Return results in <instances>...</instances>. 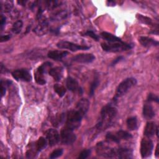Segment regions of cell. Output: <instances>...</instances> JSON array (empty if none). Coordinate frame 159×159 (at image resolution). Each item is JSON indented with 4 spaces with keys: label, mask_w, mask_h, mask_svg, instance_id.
<instances>
[{
    "label": "cell",
    "mask_w": 159,
    "mask_h": 159,
    "mask_svg": "<svg viewBox=\"0 0 159 159\" xmlns=\"http://www.w3.org/2000/svg\"><path fill=\"white\" fill-rule=\"evenodd\" d=\"M115 103L116 102L114 101L113 103L107 104L101 109L99 119L95 126L96 129L104 130L112 124L117 112Z\"/></svg>",
    "instance_id": "6da1fadb"
},
{
    "label": "cell",
    "mask_w": 159,
    "mask_h": 159,
    "mask_svg": "<svg viewBox=\"0 0 159 159\" xmlns=\"http://www.w3.org/2000/svg\"><path fill=\"white\" fill-rule=\"evenodd\" d=\"M102 50L107 52H119L130 50L134 45L132 43H125L123 41L116 42H105L101 43Z\"/></svg>",
    "instance_id": "7a4b0ae2"
},
{
    "label": "cell",
    "mask_w": 159,
    "mask_h": 159,
    "mask_svg": "<svg viewBox=\"0 0 159 159\" xmlns=\"http://www.w3.org/2000/svg\"><path fill=\"white\" fill-rule=\"evenodd\" d=\"M83 116L77 109L68 111L66 117V127L73 130L78 129L81 125Z\"/></svg>",
    "instance_id": "3957f363"
},
{
    "label": "cell",
    "mask_w": 159,
    "mask_h": 159,
    "mask_svg": "<svg viewBox=\"0 0 159 159\" xmlns=\"http://www.w3.org/2000/svg\"><path fill=\"white\" fill-rule=\"evenodd\" d=\"M137 84V80L135 78L130 77L124 80L121 83H119L118 86L116 88L115 96L113 99V101L117 102V99L118 98L122 96L125 93L128 92V91L134 86Z\"/></svg>",
    "instance_id": "277c9868"
},
{
    "label": "cell",
    "mask_w": 159,
    "mask_h": 159,
    "mask_svg": "<svg viewBox=\"0 0 159 159\" xmlns=\"http://www.w3.org/2000/svg\"><path fill=\"white\" fill-rule=\"evenodd\" d=\"M52 63L49 61H46L37 68L36 71L34 73L35 80L37 84L40 85H43L46 83V80L44 77V73H46L48 70H50V67L52 66Z\"/></svg>",
    "instance_id": "5b68a950"
},
{
    "label": "cell",
    "mask_w": 159,
    "mask_h": 159,
    "mask_svg": "<svg viewBox=\"0 0 159 159\" xmlns=\"http://www.w3.org/2000/svg\"><path fill=\"white\" fill-rule=\"evenodd\" d=\"M96 152L98 155L105 158L117 157L116 149L106 146L102 142H99L97 144Z\"/></svg>",
    "instance_id": "8992f818"
},
{
    "label": "cell",
    "mask_w": 159,
    "mask_h": 159,
    "mask_svg": "<svg viewBox=\"0 0 159 159\" xmlns=\"http://www.w3.org/2000/svg\"><path fill=\"white\" fill-rule=\"evenodd\" d=\"M57 47L60 49H68L72 52H76L78 50H86L90 48V47L87 45H78L66 40H61L58 42L57 43Z\"/></svg>",
    "instance_id": "52a82bcc"
},
{
    "label": "cell",
    "mask_w": 159,
    "mask_h": 159,
    "mask_svg": "<svg viewBox=\"0 0 159 159\" xmlns=\"http://www.w3.org/2000/svg\"><path fill=\"white\" fill-rule=\"evenodd\" d=\"M153 149V144L152 141L147 138H143L142 139L140 142V154L143 158H147L150 157Z\"/></svg>",
    "instance_id": "ba28073f"
},
{
    "label": "cell",
    "mask_w": 159,
    "mask_h": 159,
    "mask_svg": "<svg viewBox=\"0 0 159 159\" xmlns=\"http://www.w3.org/2000/svg\"><path fill=\"white\" fill-rule=\"evenodd\" d=\"M60 139L63 144L70 145L74 143L76 139V136L73 130L65 127L60 132Z\"/></svg>",
    "instance_id": "9c48e42d"
},
{
    "label": "cell",
    "mask_w": 159,
    "mask_h": 159,
    "mask_svg": "<svg viewBox=\"0 0 159 159\" xmlns=\"http://www.w3.org/2000/svg\"><path fill=\"white\" fill-rule=\"evenodd\" d=\"M12 77L17 81L29 82L32 80V76L29 71L27 69H17L12 72Z\"/></svg>",
    "instance_id": "30bf717a"
},
{
    "label": "cell",
    "mask_w": 159,
    "mask_h": 159,
    "mask_svg": "<svg viewBox=\"0 0 159 159\" xmlns=\"http://www.w3.org/2000/svg\"><path fill=\"white\" fill-rule=\"evenodd\" d=\"M66 86L68 90L73 93H78L81 95L83 93V88L80 86L79 83L75 78L68 76L66 80Z\"/></svg>",
    "instance_id": "8fae6325"
},
{
    "label": "cell",
    "mask_w": 159,
    "mask_h": 159,
    "mask_svg": "<svg viewBox=\"0 0 159 159\" xmlns=\"http://www.w3.org/2000/svg\"><path fill=\"white\" fill-rule=\"evenodd\" d=\"M45 136L48 140V143L50 146L56 145L60 139V135L55 129H48L45 132Z\"/></svg>",
    "instance_id": "7c38bea8"
},
{
    "label": "cell",
    "mask_w": 159,
    "mask_h": 159,
    "mask_svg": "<svg viewBox=\"0 0 159 159\" xmlns=\"http://www.w3.org/2000/svg\"><path fill=\"white\" fill-rule=\"evenodd\" d=\"M71 60L80 63H89L95 60V57L92 53H80L74 56Z\"/></svg>",
    "instance_id": "4fadbf2b"
},
{
    "label": "cell",
    "mask_w": 159,
    "mask_h": 159,
    "mask_svg": "<svg viewBox=\"0 0 159 159\" xmlns=\"http://www.w3.org/2000/svg\"><path fill=\"white\" fill-rule=\"evenodd\" d=\"M68 54L69 52L66 50H50L48 52L47 57L55 61H60Z\"/></svg>",
    "instance_id": "5bb4252c"
},
{
    "label": "cell",
    "mask_w": 159,
    "mask_h": 159,
    "mask_svg": "<svg viewBox=\"0 0 159 159\" xmlns=\"http://www.w3.org/2000/svg\"><path fill=\"white\" fill-rule=\"evenodd\" d=\"M143 116L147 120L152 119L155 116V112L153 107L149 103H145L143 106L142 110Z\"/></svg>",
    "instance_id": "9a60e30c"
},
{
    "label": "cell",
    "mask_w": 159,
    "mask_h": 159,
    "mask_svg": "<svg viewBox=\"0 0 159 159\" xmlns=\"http://www.w3.org/2000/svg\"><path fill=\"white\" fill-rule=\"evenodd\" d=\"M40 20L39 24L37 25V27L34 29V32L39 35H42L44 34H46L48 30V23L46 19H42V18L39 19Z\"/></svg>",
    "instance_id": "2e32d148"
},
{
    "label": "cell",
    "mask_w": 159,
    "mask_h": 159,
    "mask_svg": "<svg viewBox=\"0 0 159 159\" xmlns=\"http://www.w3.org/2000/svg\"><path fill=\"white\" fill-rule=\"evenodd\" d=\"M89 107V101L87 99L83 98L78 102L76 104V109L80 111L84 116V115L88 112Z\"/></svg>",
    "instance_id": "e0dca14e"
},
{
    "label": "cell",
    "mask_w": 159,
    "mask_h": 159,
    "mask_svg": "<svg viewBox=\"0 0 159 159\" xmlns=\"http://www.w3.org/2000/svg\"><path fill=\"white\" fill-rule=\"evenodd\" d=\"M116 155L119 158H131L133 157L132 150L129 148L120 147L116 149Z\"/></svg>",
    "instance_id": "ac0fdd59"
},
{
    "label": "cell",
    "mask_w": 159,
    "mask_h": 159,
    "mask_svg": "<svg viewBox=\"0 0 159 159\" xmlns=\"http://www.w3.org/2000/svg\"><path fill=\"white\" fill-rule=\"evenodd\" d=\"M139 41L140 44L145 47H151L158 45V42L157 40L148 37L141 36L139 37Z\"/></svg>",
    "instance_id": "d6986e66"
},
{
    "label": "cell",
    "mask_w": 159,
    "mask_h": 159,
    "mask_svg": "<svg viewBox=\"0 0 159 159\" xmlns=\"http://www.w3.org/2000/svg\"><path fill=\"white\" fill-rule=\"evenodd\" d=\"M63 72V68L61 66H57L53 68H50L48 71L49 75L56 81H60L62 78Z\"/></svg>",
    "instance_id": "ffe728a7"
},
{
    "label": "cell",
    "mask_w": 159,
    "mask_h": 159,
    "mask_svg": "<svg viewBox=\"0 0 159 159\" xmlns=\"http://www.w3.org/2000/svg\"><path fill=\"white\" fill-rule=\"evenodd\" d=\"M157 127V125H156L154 122H148L144 129V135L148 138L153 136L154 134H155Z\"/></svg>",
    "instance_id": "44dd1931"
},
{
    "label": "cell",
    "mask_w": 159,
    "mask_h": 159,
    "mask_svg": "<svg viewBox=\"0 0 159 159\" xmlns=\"http://www.w3.org/2000/svg\"><path fill=\"white\" fill-rule=\"evenodd\" d=\"M101 37L106 40L107 42H116L122 41L120 38L107 32H102L101 34Z\"/></svg>",
    "instance_id": "7402d4cb"
},
{
    "label": "cell",
    "mask_w": 159,
    "mask_h": 159,
    "mask_svg": "<svg viewBox=\"0 0 159 159\" xmlns=\"http://www.w3.org/2000/svg\"><path fill=\"white\" fill-rule=\"evenodd\" d=\"M127 128L130 130H137L138 128V122L137 119L135 116L130 117L127 119L126 121Z\"/></svg>",
    "instance_id": "603a6c76"
},
{
    "label": "cell",
    "mask_w": 159,
    "mask_h": 159,
    "mask_svg": "<svg viewBox=\"0 0 159 159\" xmlns=\"http://www.w3.org/2000/svg\"><path fill=\"white\" fill-rule=\"evenodd\" d=\"M48 143V140L46 138L40 137L38 140L35 142V146L37 151L39 152L46 148Z\"/></svg>",
    "instance_id": "cb8c5ba5"
},
{
    "label": "cell",
    "mask_w": 159,
    "mask_h": 159,
    "mask_svg": "<svg viewBox=\"0 0 159 159\" xmlns=\"http://www.w3.org/2000/svg\"><path fill=\"white\" fill-rule=\"evenodd\" d=\"M99 79L98 75H96L93 82L91 83V84L90 85V89H89V92L90 96H92L94 95L95 89L97 88V87L99 86Z\"/></svg>",
    "instance_id": "d4e9b609"
},
{
    "label": "cell",
    "mask_w": 159,
    "mask_h": 159,
    "mask_svg": "<svg viewBox=\"0 0 159 159\" xmlns=\"http://www.w3.org/2000/svg\"><path fill=\"white\" fill-rule=\"evenodd\" d=\"M116 134L119 137V139L121 140H129L131 138H132V135L128 132L123 130H119L117 131Z\"/></svg>",
    "instance_id": "484cf974"
},
{
    "label": "cell",
    "mask_w": 159,
    "mask_h": 159,
    "mask_svg": "<svg viewBox=\"0 0 159 159\" xmlns=\"http://www.w3.org/2000/svg\"><path fill=\"white\" fill-rule=\"evenodd\" d=\"M53 89L55 91V92L60 96V97H63L65 94L66 93V88L61 85V84H55L53 85Z\"/></svg>",
    "instance_id": "4316f807"
},
{
    "label": "cell",
    "mask_w": 159,
    "mask_h": 159,
    "mask_svg": "<svg viewBox=\"0 0 159 159\" xmlns=\"http://www.w3.org/2000/svg\"><path fill=\"white\" fill-rule=\"evenodd\" d=\"M67 16H68V14L66 11H61L53 14L50 17V19L52 20H60L61 19H65Z\"/></svg>",
    "instance_id": "83f0119b"
},
{
    "label": "cell",
    "mask_w": 159,
    "mask_h": 159,
    "mask_svg": "<svg viewBox=\"0 0 159 159\" xmlns=\"http://www.w3.org/2000/svg\"><path fill=\"white\" fill-rule=\"evenodd\" d=\"M22 27H23V22L22 20H19L13 24L11 30L13 33H14L16 34H18L20 32V31L22 29Z\"/></svg>",
    "instance_id": "f1b7e54d"
},
{
    "label": "cell",
    "mask_w": 159,
    "mask_h": 159,
    "mask_svg": "<svg viewBox=\"0 0 159 159\" xmlns=\"http://www.w3.org/2000/svg\"><path fill=\"white\" fill-rule=\"evenodd\" d=\"M136 17L137 18V19L139 20V21H140V22L144 24H147L148 25H153V23H152V20L147 17V16H143L142 14H137V16H136Z\"/></svg>",
    "instance_id": "f546056e"
},
{
    "label": "cell",
    "mask_w": 159,
    "mask_h": 159,
    "mask_svg": "<svg viewBox=\"0 0 159 159\" xmlns=\"http://www.w3.org/2000/svg\"><path fill=\"white\" fill-rule=\"evenodd\" d=\"M106 139L107 141L113 142L117 143H119L120 142V140L119 139V137L117 136L116 134H112L111 132H108L106 135Z\"/></svg>",
    "instance_id": "4dcf8cb0"
},
{
    "label": "cell",
    "mask_w": 159,
    "mask_h": 159,
    "mask_svg": "<svg viewBox=\"0 0 159 159\" xmlns=\"http://www.w3.org/2000/svg\"><path fill=\"white\" fill-rule=\"evenodd\" d=\"M12 83L11 81L9 80H6L4 81L2 80H1V97H2L5 94L6 91V88L9 86L11 83Z\"/></svg>",
    "instance_id": "1f68e13d"
},
{
    "label": "cell",
    "mask_w": 159,
    "mask_h": 159,
    "mask_svg": "<svg viewBox=\"0 0 159 159\" xmlns=\"http://www.w3.org/2000/svg\"><path fill=\"white\" fill-rule=\"evenodd\" d=\"M63 152V150L62 148H58L56 149L55 150H53L50 155V158L51 159H54V158H57L59 157H60Z\"/></svg>",
    "instance_id": "d6a6232c"
},
{
    "label": "cell",
    "mask_w": 159,
    "mask_h": 159,
    "mask_svg": "<svg viewBox=\"0 0 159 159\" xmlns=\"http://www.w3.org/2000/svg\"><path fill=\"white\" fill-rule=\"evenodd\" d=\"M84 35L90 37L91 38H92L93 39H94L96 41H98L99 39V37L95 32H94L93 30H87L86 32H84Z\"/></svg>",
    "instance_id": "836d02e7"
},
{
    "label": "cell",
    "mask_w": 159,
    "mask_h": 159,
    "mask_svg": "<svg viewBox=\"0 0 159 159\" xmlns=\"http://www.w3.org/2000/svg\"><path fill=\"white\" fill-rule=\"evenodd\" d=\"M91 150L90 149H85L83 150V151H81L80 152V153L79 154L78 156V158H81V159H85L86 158H88L90 154H91Z\"/></svg>",
    "instance_id": "e575fe53"
},
{
    "label": "cell",
    "mask_w": 159,
    "mask_h": 159,
    "mask_svg": "<svg viewBox=\"0 0 159 159\" xmlns=\"http://www.w3.org/2000/svg\"><path fill=\"white\" fill-rule=\"evenodd\" d=\"M158 101H159V99H158V96H157V95H155L154 94H152V93L148 94L147 99V102L155 101L156 102H158Z\"/></svg>",
    "instance_id": "d590c367"
},
{
    "label": "cell",
    "mask_w": 159,
    "mask_h": 159,
    "mask_svg": "<svg viewBox=\"0 0 159 159\" xmlns=\"http://www.w3.org/2000/svg\"><path fill=\"white\" fill-rule=\"evenodd\" d=\"M6 22V17L3 15H1V22H0V27H1V30L2 31L4 29V27L5 26Z\"/></svg>",
    "instance_id": "8d00e7d4"
},
{
    "label": "cell",
    "mask_w": 159,
    "mask_h": 159,
    "mask_svg": "<svg viewBox=\"0 0 159 159\" xmlns=\"http://www.w3.org/2000/svg\"><path fill=\"white\" fill-rule=\"evenodd\" d=\"M124 59V58L123 56H119V57H117L116 58H115V59L112 61V63H111V66H114V65H116L117 63L120 62V61L123 60Z\"/></svg>",
    "instance_id": "74e56055"
},
{
    "label": "cell",
    "mask_w": 159,
    "mask_h": 159,
    "mask_svg": "<svg viewBox=\"0 0 159 159\" xmlns=\"http://www.w3.org/2000/svg\"><path fill=\"white\" fill-rule=\"evenodd\" d=\"M11 38V35L10 34L1 35V38H0V41H1V42H6V41H8L9 40H10Z\"/></svg>",
    "instance_id": "f35d334b"
},
{
    "label": "cell",
    "mask_w": 159,
    "mask_h": 159,
    "mask_svg": "<svg viewBox=\"0 0 159 159\" xmlns=\"http://www.w3.org/2000/svg\"><path fill=\"white\" fill-rule=\"evenodd\" d=\"M59 27H57V28H53V29H50V31L52 34H55L56 35H57L58 34H59Z\"/></svg>",
    "instance_id": "ab89813d"
},
{
    "label": "cell",
    "mask_w": 159,
    "mask_h": 159,
    "mask_svg": "<svg viewBox=\"0 0 159 159\" xmlns=\"http://www.w3.org/2000/svg\"><path fill=\"white\" fill-rule=\"evenodd\" d=\"M107 4H108L107 6H115V2L112 1H107Z\"/></svg>",
    "instance_id": "60d3db41"
},
{
    "label": "cell",
    "mask_w": 159,
    "mask_h": 159,
    "mask_svg": "<svg viewBox=\"0 0 159 159\" xmlns=\"http://www.w3.org/2000/svg\"><path fill=\"white\" fill-rule=\"evenodd\" d=\"M158 145H157V148H156V152H155V155L156 157H158Z\"/></svg>",
    "instance_id": "b9f144b4"
}]
</instances>
